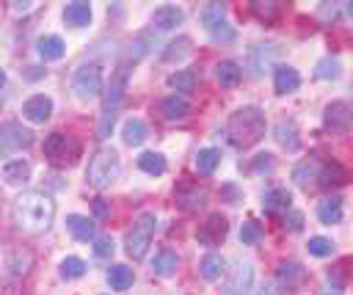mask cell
I'll list each match as a JSON object with an SVG mask.
<instances>
[{
    "label": "cell",
    "instance_id": "obj_1",
    "mask_svg": "<svg viewBox=\"0 0 353 295\" xmlns=\"http://www.w3.org/2000/svg\"><path fill=\"white\" fill-rule=\"evenodd\" d=\"M12 218H14V226L20 232L39 234V232L50 229V223L56 218V201L45 190H25L14 199Z\"/></svg>",
    "mask_w": 353,
    "mask_h": 295
},
{
    "label": "cell",
    "instance_id": "obj_2",
    "mask_svg": "<svg viewBox=\"0 0 353 295\" xmlns=\"http://www.w3.org/2000/svg\"><path fill=\"white\" fill-rule=\"evenodd\" d=\"M265 127H268L265 124V113L260 108H254V105H246V108H240V111H235L229 116L227 135H229V141L235 146L249 149V146H254L265 135Z\"/></svg>",
    "mask_w": 353,
    "mask_h": 295
},
{
    "label": "cell",
    "instance_id": "obj_3",
    "mask_svg": "<svg viewBox=\"0 0 353 295\" xmlns=\"http://www.w3.org/2000/svg\"><path fill=\"white\" fill-rule=\"evenodd\" d=\"M119 174H122V160H119V152L111 149V146L97 149L94 157L89 160L86 177H89V182H91L94 188H100V190H102V188H111V185L119 179Z\"/></svg>",
    "mask_w": 353,
    "mask_h": 295
},
{
    "label": "cell",
    "instance_id": "obj_4",
    "mask_svg": "<svg viewBox=\"0 0 353 295\" xmlns=\"http://www.w3.org/2000/svg\"><path fill=\"white\" fill-rule=\"evenodd\" d=\"M155 229H157V218H155L152 212H144V215L133 223V229H130L127 237H124L127 254H130L133 259H141V256L146 254V248H149V243H152V237H155Z\"/></svg>",
    "mask_w": 353,
    "mask_h": 295
},
{
    "label": "cell",
    "instance_id": "obj_5",
    "mask_svg": "<svg viewBox=\"0 0 353 295\" xmlns=\"http://www.w3.org/2000/svg\"><path fill=\"white\" fill-rule=\"evenodd\" d=\"M72 89L78 91L80 100H91L102 91V69L97 64H83L75 69V78H72Z\"/></svg>",
    "mask_w": 353,
    "mask_h": 295
},
{
    "label": "cell",
    "instance_id": "obj_6",
    "mask_svg": "<svg viewBox=\"0 0 353 295\" xmlns=\"http://www.w3.org/2000/svg\"><path fill=\"white\" fill-rule=\"evenodd\" d=\"M31 144H34V133L25 130L23 124H17V122L0 124V157H6L17 149H25Z\"/></svg>",
    "mask_w": 353,
    "mask_h": 295
},
{
    "label": "cell",
    "instance_id": "obj_7",
    "mask_svg": "<svg viewBox=\"0 0 353 295\" xmlns=\"http://www.w3.org/2000/svg\"><path fill=\"white\" fill-rule=\"evenodd\" d=\"M227 232H229V221L221 215V212H210L207 218H205V223H199V229H196V240L202 243V245H221V240L227 237Z\"/></svg>",
    "mask_w": 353,
    "mask_h": 295
},
{
    "label": "cell",
    "instance_id": "obj_8",
    "mask_svg": "<svg viewBox=\"0 0 353 295\" xmlns=\"http://www.w3.org/2000/svg\"><path fill=\"white\" fill-rule=\"evenodd\" d=\"M251 284H254V267L249 262H238L229 270V278L221 287V295H249Z\"/></svg>",
    "mask_w": 353,
    "mask_h": 295
},
{
    "label": "cell",
    "instance_id": "obj_9",
    "mask_svg": "<svg viewBox=\"0 0 353 295\" xmlns=\"http://www.w3.org/2000/svg\"><path fill=\"white\" fill-rule=\"evenodd\" d=\"M323 122L328 130L334 133H348L353 127V108L345 102V100H337V102H328L326 105V113H323Z\"/></svg>",
    "mask_w": 353,
    "mask_h": 295
},
{
    "label": "cell",
    "instance_id": "obj_10",
    "mask_svg": "<svg viewBox=\"0 0 353 295\" xmlns=\"http://www.w3.org/2000/svg\"><path fill=\"white\" fill-rule=\"evenodd\" d=\"M124 86H127V67H119V72L113 75L108 91H105V105H102V113H116L119 116V108L124 102Z\"/></svg>",
    "mask_w": 353,
    "mask_h": 295
},
{
    "label": "cell",
    "instance_id": "obj_11",
    "mask_svg": "<svg viewBox=\"0 0 353 295\" xmlns=\"http://www.w3.org/2000/svg\"><path fill=\"white\" fill-rule=\"evenodd\" d=\"M174 199H176V207H180L183 212H199L207 201V190L199 188V185H183V188H176Z\"/></svg>",
    "mask_w": 353,
    "mask_h": 295
},
{
    "label": "cell",
    "instance_id": "obj_12",
    "mask_svg": "<svg viewBox=\"0 0 353 295\" xmlns=\"http://www.w3.org/2000/svg\"><path fill=\"white\" fill-rule=\"evenodd\" d=\"M53 113V100L45 97V94H34L25 105H23V116L31 122V124H45Z\"/></svg>",
    "mask_w": 353,
    "mask_h": 295
},
{
    "label": "cell",
    "instance_id": "obj_13",
    "mask_svg": "<svg viewBox=\"0 0 353 295\" xmlns=\"http://www.w3.org/2000/svg\"><path fill=\"white\" fill-rule=\"evenodd\" d=\"M320 171H323V163L317 157H309V160H304V163H298L293 168V179H295V185L309 190V188L320 185Z\"/></svg>",
    "mask_w": 353,
    "mask_h": 295
},
{
    "label": "cell",
    "instance_id": "obj_14",
    "mask_svg": "<svg viewBox=\"0 0 353 295\" xmlns=\"http://www.w3.org/2000/svg\"><path fill=\"white\" fill-rule=\"evenodd\" d=\"M183 20H185V12L180 6H160L152 14V25L157 31H174L176 25H183Z\"/></svg>",
    "mask_w": 353,
    "mask_h": 295
},
{
    "label": "cell",
    "instance_id": "obj_15",
    "mask_svg": "<svg viewBox=\"0 0 353 295\" xmlns=\"http://www.w3.org/2000/svg\"><path fill=\"white\" fill-rule=\"evenodd\" d=\"M279 45H254L249 50V67H251V75H262V69L279 56Z\"/></svg>",
    "mask_w": 353,
    "mask_h": 295
},
{
    "label": "cell",
    "instance_id": "obj_16",
    "mask_svg": "<svg viewBox=\"0 0 353 295\" xmlns=\"http://www.w3.org/2000/svg\"><path fill=\"white\" fill-rule=\"evenodd\" d=\"M273 86H276V91H279V94H290V91H295V89L301 86V75H298V69H293V67H287V64H279V67L273 69Z\"/></svg>",
    "mask_w": 353,
    "mask_h": 295
},
{
    "label": "cell",
    "instance_id": "obj_17",
    "mask_svg": "<svg viewBox=\"0 0 353 295\" xmlns=\"http://www.w3.org/2000/svg\"><path fill=\"white\" fill-rule=\"evenodd\" d=\"M64 23L72 25V28H86L91 23V6L83 3V0H75L64 9Z\"/></svg>",
    "mask_w": 353,
    "mask_h": 295
},
{
    "label": "cell",
    "instance_id": "obj_18",
    "mask_svg": "<svg viewBox=\"0 0 353 295\" xmlns=\"http://www.w3.org/2000/svg\"><path fill=\"white\" fill-rule=\"evenodd\" d=\"M160 111H163L166 119L176 122V119H185V116L191 113V102H188L185 97H180V94H171V97H166V100L160 102Z\"/></svg>",
    "mask_w": 353,
    "mask_h": 295
},
{
    "label": "cell",
    "instance_id": "obj_19",
    "mask_svg": "<svg viewBox=\"0 0 353 295\" xmlns=\"http://www.w3.org/2000/svg\"><path fill=\"white\" fill-rule=\"evenodd\" d=\"M67 229L72 232V237H78V240H94V234H97V223L91 221V218H86V215H67Z\"/></svg>",
    "mask_w": 353,
    "mask_h": 295
},
{
    "label": "cell",
    "instance_id": "obj_20",
    "mask_svg": "<svg viewBox=\"0 0 353 295\" xmlns=\"http://www.w3.org/2000/svg\"><path fill=\"white\" fill-rule=\"evenodd\" d=\"M36 50H39V56H42L45 61H58V58H64L67 45H64L61 36H42V39L36 42Z\"/></svg>",
    "mask_w": 353,
    "mask_h": 295
},
{
    "label": "cell",
    "instance_id": "obj_21",
    "mask_svg": "<svg viewBox=\"0 0 353 295\" xmlns=\"http://www.w3.org/2000/svg\"><path fill=\"white\" fill-rule=\"evenodd\" d=\"M262 207H265L268 212H290V210H293V196H290V190H284V188H273L271 193H265Z\"/></svg>",
    "mask_w": 353,
    "mask_h": 295
},
{
    "label": "cell",
    "instance_id": "obj_22",
    "mask_svg": "<svg viewBox=\"0 0 353 295\" xmlns=\"http://www.w3.org/2000/svg\"><path fill=\"white\" fill-rule=\"evenodd\" d=\"M67 146H72V141L64 135V133H53V135H47L45 138V155L50 157V160H67Z\"/></svg>",
    "mask_w": 353,
    "mask_h": 295
},
{
    "label": "cell",
    "instance_id": "obj_23",
    "mask_svg": "<svg viewBox=\"0 0 353 295\" xmlns=\"http://www.w3.org/2000/svg\"><path fill=\"white\" fill-rule=\"evenodd\" d=\"M3 179L6 185H25L31 179V166L25 160H12L3 166Z\"/></svg>",
    "mask_w": 353,
    "mask_h": 295
},
{
    "label": "cell",
    "instance_id": "obj_24",
    "mask_svg": "<svg viewBox=\"0 0 353 295\" xmlns=\"http://www.w3.org/2000/svg\"><path fill=\"white\" fill-rule=\"evenodd\" d=\"M224 270H227V259H224L221 254H216V251H210V254L199 262V273H202V278H207V281H216Z\"/></svg>",
    "mask_w": 353,
    "mask_h": 295
},
{
    "label": "cell",
    "instance_id": "obj_25",
    "mask_svg": "<svg viewBox=\"0 0 353 295\" xmlns=\"http://www.w3.org/2000/svg\"><path fill=\"white\" fill-rule=\"evenodd\" d=\"M199 80H202L199 69H180V72H174L168 78V86L176 89V91H194L199 86Z\"/></svg>",
    "mask_w": 353,
    "mask_h": 295
},
{
    "label": "cell",
    "instance_id": "obj_26",
    "mask_svg": "<svg viewBox=\"0 0 353 295\" xmlns=\"http://www.w3.org/2000/svg\"><path fill=\"white\" fill-rule=\"evenodd\" d=\"M317 218L323 221V223H339L342 221V199H337V196H331V199H323L320 204H317Z\"/></svg>",
    "mask_w": 353,
    "mask_h": 295
},
{
    "label": "cell",
    "instance_id": "obj_27",
    "mask_svg": "<svg viewBox=\"0 0 353 295\" xmlns=\"http://www.w3.org/2000/svg\"><path fill=\"white\" fill-rule=\"evenodd\" d=\"M216 78H218V83H221V86L232 89V86H238V83H240L243 69H240L235 61H221V64L216 67Z\"/></svg>",
    "mask_w": 353,
    "mask_h": 295
},
{
    "label": "cell",
    "instance_id": "obj_28",
    "mask_svg": "<svg viewBox=\"0 0 353 295\" xmlns=\"http://www.w3.org/2000/svg\"><path fill=\"white\" fill-rule=\"evenodd\" d=\"M138 168L146 171V174H152V177H160V174H166L168 163H166V157L160 152H144L138 157Z\"/></svg>",
    "mask_w": 353,
    "mask_h": 295
},
{
    "label": "cell",
    "instance_id": "obj_29",
    "mask_svg": "<svg viewBox=\"0 0 353 295\" xmlns=\"http://www.w3.org/2000/svg\"><path fill=\"white\" fill-rule=\"evenodd\" d=\"M176 265H180V256L166 248V251L155 254V259H152V273H157V276H171V273L176 270Z\"/></svg>",
    "mask_w": 353,
    "mask_h": 295
},
{
    "label": "cell",
    "instance_id": "obj_30",
    "mask_svg": "<svg viewBox=\"0 0 353 295\" xmlns=\"http://www.w3.org/2000/svg\"><path fill=\"white\" fill-rule=\"evenodd\" d=\"M122 138H124L127 146L144 144V138H146V124H144L141 119H127L124 127H122Z\"/></svg>",
    "mask_w": 353,
    "mask_h": 295
},
{
    "label": "cell",
    "instance_id": "obj_31",
    "mask_svg": "<svg viewBox=\"0 0 353 295\" xmlns=\"http://www.w3.org/2000/svg\"><path fill=\"white\" fill-rule=\"evenodd\" d=\"M218 163H221V152H218V149H213V146L199 149V155H196V171H199V174L210 177V174L218 168Z\"/></svg>",
    "mask_w": 353,
    "mask_h": 295
},
{
    "label": "cell",
    "instance_id": "obj_32",
    "mask_svg": "<svg viewBox=\"0 0 353 295\" xmlns=\"http://www.w3.org/2000/svg\"><path fill=\"white\" fill-rule=\"evenodd\" d=\"M276 141H279L284 149H290V152H295V149L301 146L298 130H295L293 122H279V124H276Z\"/></svg>",
    "mask_w": 353,
    "mask_h": 295
},
{
    "label": "cell",
    "instance_id": "obj_33",
    "mask_svg": "<svg viewBox=\"0 0 353 295\" xmlns=\"http://www.w3.org/2000/svg\"><path fill=\"white\" fill-rule=\"evenodd\" d=\"M108 281H111L113 289H127V287H133L135 273H133V267H127V265H113V267L108 270Z\"/></svg>",
    "mask_w": 353,
    "mask_h": 295
},
{
    "label": "cell",
    "instance_id": "obj_34",
    "mask_svg": "<svg viewBox=\"0 0 353 295\" xmlns=\"http://www.w3.org/2000/svg\"><path fill=\"white\" fill-rule=\"evenodd\" d=\"M301 276H304V267L295 265V262H284V265H279V270H276V278H279L284 287H295V284L301 281Z\"/></svg>",
    "mask_w": 353,
    "mask_h": 295
},
{
    "label": "cell",
    "instance_id": "obj_35",
    "mask_svg": "<svg viewBox=\"0 0 353 295\" xmlns=\"http://www.w3.org/2000/svg\"><path fill=\"white\" fill-rule=\"evenodd\" d=\"M224 14H227V9H224V3H207L202 12H199V17H202V25L210 31L213 25H218V23H224Z\"/></svg>",
    "mask_w": 353,
    "mask_h": 295
},
{
    "label": "cell",
    "instance_id": "obj_36",
    "mask_svg": "<svg viewBox=\"0 0 353 295\" xmlns=\"http://www.w3.org/2000/svg\"><path fill=\"white\" fill-rule=\"evenodd\" d=\"M207 34H210V39H213L216 45H232V42L238 39V31H235L227 20H224V23H218V25H213Z\"/></svg>",
    "mask_w": 353,
    "mask_h": 295
},
{
    "label": "cell",
    "instance_id": "obj_37",
    "mask_svg": "<svg viewBox=\"0 0 353 295\" xmlns=\"http://www.w3.org/2000/svg\"><path fill=\"white\" fill-rule=\"evenodd\" d=\"M339 182H345V168L339 163H323L320 185H339Z\"/></svg>",
    "mask_w": 353,
    "mask_h": 295
},
{
    "label": "cell",
    "instance_id": "obj_38",
    "mask_svg": "<svg viewBox=\"0 0 353 295\" xmlns=\"http://www.w3.org/2000/svg\"><path fill=\"white\" fill-rule=\"evenodd\" d=\"M191 53V39H176V42H171L168 47H166V53H163V61H180V58H185Z\"/></svg>",
    "mask_w": 353,
    "mask_h": 295
},
{
    "label": "cell",
    "instance_id": "obj_39",
    "mask_svg": "<svg viewBox=\"0 0 353 295\" xmlns=\"http://www.w3.org/2000/svg\"><path fill=\"white\" fill-rule=\"evenodd\" d=\"M339 61L337 58H323L320 64H317V69H315V78L317 80H337L339 78Z\"/></svg>",
    "mask_w": 353,
    "mask_h": 295
},
{
    "label": "cell",
    "instance_id": "obj_40",
    "mask_svg": "<svg viewBox=\"0 0 353 295\" xmlns=\"http://www.w3.org/2000/svg\"><path fill=\"white\" fill-rule=\"evenodd\" d=\"M262 234H265V232H262V226H260L257 221H246L243 229H240V243H243V245H257V243L262 240Z\"/></svg>",
    "mask_w": 353,
    "mask_h": 295
},
{
    "label": "cell",
    "instance_id": "obj_41",
    "mask_svg": "<svg viewBox=\"0 0 353 295\" xmlns=\"http://www.w3.org/2000/svg\"><path fill=\"white\" fill-rule=\"evenodd\" d=\"M83 273H86V262L80 256H67L61 262V276L64 278H80Z\"/></svg>",
    "mask_w": 353,
    "mask_h": 295
},
{
    "label": "cell",
    "instance_id": "obj_42",
    "mask_svg": "<svg viewBox=\"0 0 353 295\" xmlns=\"http://www.w3.org/2000/svg\"><path fill=\"white\" fill-rule=\"evenodd\" d=\"M306 248H309V254H315V256H331V254H334V243H331L328 237H312Z\"/></svg>",
    "mask_w": 353,
    "mask_h": 295
},
{
    "label": "cell",
    "instance_id": "obj_43",
    "mask_svg": "<svg viewBox=\"0 0 353 295\" xmlns=\"http://www.w3.org/2000/svg\"><path fill=\"white\" fill-rule=\"evenodd\" d=\"M113 251H116L113 237H97V243H94V254L97 256H113Z\"/></svg>",
    "mask_w": 353,
    "mask_h": 295
},
{
    "label": "cell",
    "instance_id": "obj_44",
    "mask_svg": "<svg viewBox=\"0 0 353 295\" xmlns=\"http://www.w3.org/2000/svg\"><path fill=\"white\" fill-rule=\"evenodd\" d=\"M284 226H290L293 232H301V229H304V215H301V212H295V210L284 212Z\"/></svg>",
    "mask_w": 353,
    "mask_h": 295
},
{
    "label": "cell",
    "instance_id": "obj_45",
    "mask_svg": "<svg viewBox=\"0 0 353 295\" xmlns=\"http://www.w3.org/2000/svg\"><path fill=\"white\" fill-rule=\"evenodd\" d=\"M221 193L227 196V201H229V204H240V201H243V193H240L235 185H224V188H221Z\"/></svg>",
    "mask_w": 353,
    "mask_h": 295
},
{
    "label": "cell",
    "instance_id": "obj_46",
    "mask_svg": "<svg viewBox=\"0 0 353 295\" xmlns=\"http://www.w3.org/2000/svg\"><path fill=\"white\" fill-rule=\"evenodd\" d=\"M254 12H257L262 20H276V14H279L276 6H262V3H254Z\"/></svg>",
    "mask_w": 353,
    "mask_h": 295
},
{
    "label": "cell",
    "instance_id": "obj_47",
    "mask_svg": "<svg viewBox=\"0 0 353 295\" xmlns=\"http://www.w3.org/2000/svg\"><path fill=\"white\" fill-rule=\"evenodd\" d=\"M251 168H254V171H271V168H273V157H271V155H257V160H254Z\"/></svg>",
    "mask_w": 353,
    "mask_h": 295
},
{
    "label": "cell",
    "instance_id": "obj_48",
    "mask_svg": "<svg viewBox=\"0 0 353 295\" xmlns=\"http://www.w3.org/2000/svg\"><path fill=\"white\" fill-rule=\"evenodd\" d=\"M23 78H25V80H39V78H45V69L31 64V67H25V69H23Z\"/></svg>",
    "mask_w": 353,
    "mask_h": 295
},
{
    "label": "cell",
    "instance_id": "obj_49",
    "mask_svg": "<svg viewBox=\"0 0 353 295\" xmlns=\"http://www.w3.org/2000/svg\"><path fill=\"white\" fill-rule=\"evenodd\" d=\"M94 215H97V218H108V215H111V207L105 204V199H97V201H94Z\"/></svg>",
    "mask_w": 353,
    "mask_h": 295
},
{
    "label": "cell",
    "instance_id": "obj_50",
    "mask_svg": "<svg viewBox=\"0 0 353 295\" xmlns=\"http://www.w3.org/2000/svg\"><path fill=\"white\" fill-rule=\"evenodd\" d=\"M320 295H342V289H339V284H331V287H326Z\"/></svg>",
    "mask_w": 353,
    "mask_h": 295
},
{
    "label": "cell",
    "instance_id": "obj_51",
    "mask_svg": "<svg viewBox=\"0 0 353 295\" xmlns=\"http://www.w3.org/2000/svg\"><path fill=\"white\" fill-rule=\"evenodd\" d=\"M31 9V3H23V0H17L14 3V12H28Z\"/></svg>",
    "mask_w": 353,
    "mask_h": 295
},
{
    "label": "cell",
    "instance_id": "obj_52",
    "mask_svg": "<svg viewBox=\"0 0 353 295\" xmlns=\"http://www.w3.org/2000/svg\"><path fill=\"white\" fill-rule=\"evenodd\" d=\"M260 295H276V289H273V284H265V287H262V292H260Z\"/></svg>",
    "mask_w": 353,
    "mask_h": 295
},
{
    "label": "cell",
    "instance_id": "obj_53",
    "mask_svg": "<svg viewBox=\"0 0 353 295\" xmlns=\"http://www.w3.org/2000/svg\"><path fill=\"white\" fill-rule=\"evenodd\" d=\"M3 86H6V72L0 69V89H3Z\"/></svg>",
    "mask_w": 353,
    "mask_h": 295
},
{
    "label": "cell",
    "instance_id": "obj_54",
    "mask_svg": "<svg viewBox=\"0 0 353 295\" xmlns=\"http://www.w3.org/2000/svg\"><path fill=\"white\" fill-rule=\"evenodd\" d=\"M348 14H350V17H353V3H348Z\"/></svg>",
    "mask_w": 353,
    "mask_h": 295
}]
</instances>
